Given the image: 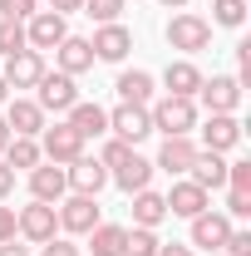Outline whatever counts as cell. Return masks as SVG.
Here are the masks:
<instances>
[{
  "instance_id": "cell-46",
  "label": "cell",
  "mask_w": 251,
  "mask_h": 256,
  "mask_svg": "<svg viewBox=\"0 0 251 256\" xmlns=\"http://www.w3.org/2000/svg\"><path fill=\"white\" fill-rule=\"evenodd\" d=\"M5 104H10V84L0 79V108H5Z\"/></svg>"
},
{
  "instance_id": "cell-27",
  "label": "cell",
  "mask_w": 251,
  "mask_h": 256,
  "mask_svg": "<svg viewBox=\"0 0 251 256\" xmlns=\"http://www.w3.org/2000/svg\"><path fill=\"white\" fill-rule=\"evenodd\" d=\"M124 236H128L124 222H98L89 232V252L94 256H124Z\"/></svg>"
},
{
  "instance_id": "cell-37",
  "label": "cell",
  "mask_w": 251,
  "mask_h": 256,
  "mask_svg": "<svg viewBox=\"0 0 251 256\" xmlns=\"http://www.w3.org/2000/svg\"><path fill=\"white\" fill-rule=\"evenodd\" d=\"M222 252H226V256H251V232H246V226H232V236H226Z\"/></svg>"
},
{
  "instance_id": "cell-26",
  "label": "cell",
  "mask_w": 251,
  "mask_h": 256,
  "mask_svg": "<svg viewBox=\"0 0 251 256\" xmlns=\"http://www.w3.org/2000/svg\"><path fill=\"white\" fill-rule=\"evenodd\" d=\"M168 222V202H162V192L153 188H143V192H133V226H162Z\"/></svg>"
},
{
  "instance_id": "cell-41",
  "label": "cell",
  "mask_w": 251,
  "mask_h": 256,
  "mask_svg": "<svg viewBox=\"0 0 251 256\" xmlns=\"http://www.w3.org/2000/svg\"><path fill=\"white\" fill-rule=\"evenodd\" d=\"M15 192V168H5V158H0V202Z\"/></svg>"
},
{
  "instance_id": "cell-4",
  "label": "cell",
  "mask_w": 251,
  "mask_h": 256,
  "mask_svg": "<svg viewBox=\"0 0 251 256\" xmlns=\"http://www.w3.org/2000/svg\"><path fill=\"white\" fill-rule=\"evenodd\" d=\"M15 222H20V242H30V246H44L50 236H60V212H54V202H25V207H15Z\"/></svg>"
},
{
  "instance_id": "cell-22",
  "label": "cell",
  "mask_w": 251,
  "mask_h": 256,
  "mask_svg": "<svg viewBox=\"0 0 251 256\" xmlns=\"http://www.w3.org/2000/svg\"><path fill=\"white\" fill-rule=\"evenodd\" d=\"M30 197H34V202H60V197H69V178H64L60 162H40V168H30Z\"/></svg>"
},
{
  "instance_id": "cell-16",
  "label": "cell",
  "mask_w": 251,
  "mask_h": 256,
  "mask_svg": "<svg viewBox=\"0 0 251 256\" xmlns=\"http://www.w3.org/2000/svg\"><path fill=\"white\" fill-rule=\"evenodd\" d=\"M94 64H98V60H94V50H89V40H84V34H64L60 44H54V69L69 74V79L89 74Z\"/></svg>"
},
{
  "instance_id": "cell-34",
  "label": "cell",
  "mask_w": 251,
  "mask_h": 256,
  "mask_svg": "<svg viewBox=\"0 0 251 256\" xmlns=\"http://www.w3.org/2000/svg\"><path fill=\"white\" fill-rule=\"evenodd\" d=\"M232 222H242V217H251V192H236V188H226V207H222Z\"/></svg>"
},
{
  "instance_id": "cell-5",
  "label": "cell",
  "mask_w": 251,
  "mask_h": 256,
  "mask_svg": "<svg viewBox=\"0 0 251 256\" xmlns=\"http://www.w3.org/2000/svg\"><path fill=\"white\" fill-rule=\"evenodd\" d=\"M34 104L44 108V114H69L74 104H79V84L60 74V69H44V79L34 84Z\"/></svg>"
},
{
  "instance_id": "cell-45",
  "label": "cell",
  "mask_w": 251,
  "mask_h": 256,
  "mask_svg": "<svg viewBox=\"0 0 251 256\" xmlns=\"http://www.w3.org/2000/svg\"><path fill=\"white\" fill-rule=\"evenodd\" d=\"M5 143H10V128H5V118H0V153H5Z\"/></svg>"
},
{
  "instance_id": "cell-30",
  "label": "cell",
  "mask_w": 251,
  "mask_h": 256,
  "mask_svg": "<svg viewBox=\"0 0 251 256\" xmlns=\"http://www.w3.org/2000/svg\"><path fill=\"white\" fill-rule=\"evenodd\" d=\"M20 50H30V40H25V20H0V54L10 60V54H20Z\"/></svg>"
},
{
  "instance_id": "cell-38",
  "label": "cell",
  "mask_w": 251,
  "mask_h": 256,
  "mask_svg": "<svg viewBox=\"0 0 251 256\" xmlns=\"http://www.w3.org/2000/svg\"><path fill=\"white\" fill-rule=\"evenodd\" d=\"M236 84H242V89L251 84V44H246V40L236 44Z\"/></svg>"
},
{
  "instance_id": "cell-44",
  "label": "cell",
  "mask_w": 251,
  "mask_h": 256,
  "mask_svg": "<svg viewBox=\"0 0 251 256\" xmlns=\"http://www.w3.org/2000/svg\"><path fill=\"white\" fill-rule=\"evenodd\" d=\"M162 10H188V0H158Z\"/></svg>"
},
{
  "instance_id": "cell-7",
  "label": "cell",
  "mask_w": 251,
  "mask_h": 256,
  "mask_svg": "<svg viewBox=\"0 0 251 256\" xmlns=\"http://www.w3.org/2000/svg\"><path fill=\"white\" fill-rule=\"evenodd\" d=\"M108 133L124 138L128 148H138L143 138H153V118L143 104H118V108H108Z\"/></svg>"
},
{
  "instance_id": "cell-17",
  "label": "cell",
  "mask_w": 251,
  "mask_h": 256,
  "mask_svg": "<svg viewBox=\"0 0 251 256\" xmlns=\"http://www.w3.org/2000/svg\"><path fill=\"white\" fill-rule=\"evenodd\" d=\"M192 158H197V138H192V133H182V138H162V148H158L153 168H158V172H168V178H188Z\"/></svg>"
},
{
  "instance_id": "cell-32",
  "label": "cell",
  "mask_w": 251,
  "mask_h": 256,
  "mask_svg": "<svg viewBox=\"0 0 251 256\" xmlns=\"http://www.w3.org/2000/svg\"><path fill=\"white\" fill-rule=\"evenodd\" d=\"M128 153H133V148H128L124 138H114V133H104V148H98L94 158H98V162H104V168H108V172H114V168H118V162H124V158H128Z\"/></svg>"
},
{
  "instance_id": "cell-13",
  "label": "cell",
  "mask_w": 251,
  "mask_h": 256,
  "mask_svg": "<svg viewBox=\"0 0 251 256\" xmlns=\"http://www.w3.org/2000/svg\"><path fill=\"white\" fill-rule=\"evenodd\" d=\"M89 50H94V60H104V64H124L128 60V50H133V30L128 25H98L94 34H89Z\"/></svg>"
},
{
  "instance_id": "cell-28",
  "label": "cell",
  "mask_w": 251,
  "mask_h": 256,
  "mask_svg": "<svg viewBox=\"0 0 251 256\" xmlns=\"http://www.w3.org/2000/svg\"><path fill=\"white\" fill-rule=\"evenodd\" d=\"M246 10H251V0H212V30H242L246 25Z\"/></svg>"
},
{
  "instance_id": "cell-11",
  "label": "cell",
  "mask_w": 251,
  "mask_h": 256,
  "mask_svg": "<svg viewBox=\"0 0 251 256\" xmlns=\"http://www.w3.org/2000/svg\"><path fill=\"white\" fill-rule=\"evenodd\" d=\"M202 108L207 114H236L242 108V84H236V74H212V79H202Z\"/></svg>"
},
{
  "instance_id": "cell-47",
  "label": "cell",
  "mask_w": 251,
  "mask_h": 256,
  "mask_svg": "<svg viewBox=\"0 0 251 256\" xmlns=\"http://www.w3.org/2000/svg\"><path fill=\"white\" fill-rule=\"evenodd\" d=\"M207 256H226V252H207Z\"/></svg>"
},
{
  "instance_id": "cell-3",
  "label": "cell",
  "mask_w": 251,
  "mask_h": 256,
  "mask_svg": "<svg viewBox=\"0 0 251 256\" xmlns=\"http://www.w3.org/2000/svg\"><path fill=\"white\" fill-rule=\"evenodd\" d=\"M54 212H60V232L64 236H89L98 222H104V207H98V197H84V192H69L54 202Z\"/></svg>"
},
{
  "instance_id": "cell-8",
  "label": "cell",
  "mask_w": 251,
  "mask_h": 256,
  "mask_svg": "<svg viewBox=\"0 0 251 256\" xmlns=\"http://www.w3.org/2000/svg\"><path fill=\"white\" fill-rule=\"evenodd\" d=\"M162 202H168V217H182V222H192L197 212H207V207H212V192L197 188L192 178H172V188L162 192Z\"/></svg>"
},
{
  "instance_id": "cell-14",
  "label": "cell",
  "mask_w": 251,
  "mask_h": 256,
  "mask_svg": "<svg viewBox=\"0 0 251 256\" xmlns=\"http://www.w3.org/2000/svg\"><path fill=\"white\" fill-rule=\"evenodd\" d=\"M64 178H69V192H84V197H98V192L108 188V168L94 153H79V158L64 168Z\"/></svg>"
},
{
  "instance_id": "cell-20",
  "label": "cell",
  "mask_w": 251,
  "mask_h": 256,
  "mask_svg": "<svg viewBox=\"0 0 251 256\" xmlns=\"http://www.w3.org/2000/svg\"><path fill=\"white\" fill-rule=\"evenodd\" d=\"M202 79H207V74H202L192 60L178 54V60H168V69H162V94H172V98H197Z\"/></svg>"
},
{
  "instance_id": "cell-42",
  "label": "cell",
  "mask_w": 251,
  "mask_h": 256,
  "mask_svg": "<svg viewBox=\"0 0 251 256\" xmlns=\"http://www.w3.org/2000/svg\"><path fill=\"white\" fill-rule=\"evenodd\" d=\"M158 256H197L188 246V242H162V246H158Z\"/></svg>"
},
{
  "instance_id": "cell-29",
  "label": "cell",
  "mask_w": 251,
  "mask_h": 256,
  "mask_svg": "<svg viewBox=\"0 0 251 256\" xmlns=\"http://www.w3.org/2000/svg\"><path fill=\"white\" fill-rule=\"evenodd\" d=\"M158 232L153 226H128V236H124V256H158Z\"/></svg>"
},
{
  "instance_id": "cell-21",
  "label": "cell",
  "mask_w": 251,
  "mask_h": 256,
  "mask_svg": "<svg viewBox=\"0 0 251 256\" xmlns=\"http://www.w3.org/2000/svg\"><path fill=\"white\" fill-rule=\"evenodd\" d=\"M64 124L89 143V138H104V133H108V108H104V104H89V98H79V104L64 114Z\"/></svg>"
},
{
  "instance_id": "cell-25",
  "label": "cell",
  "mask_w": 251,
  "mask_h": 256,
  "mask_svg": "<svg viewBox=\"0 0 251 256\" xmlns=\"http://www.w3.org/2000/svg\"><path fill=\"white\" fill-rule=\"evenodd\" d=\"M5 168H15V172H30V168H40L44 162V153H40V138H20V133H10V143H5Z\"/></svg>"
},
{
  "instance_id": "cell-31",
  "label": "cell",
  "mask_w": 251,
  "mask_h": 256,
  "mask_svg": "<svg viewBox=\"0 0 251 256\" xmlns=\"http://www.w3.org/2000/svg\"><path fill=\"white\" fill-rule=\"evenodd\" d=\"M124 10H128L124 0H84V15H89L94 25H114Z\"/></svg>"
},
{
  "instance_id": "cell-2",
  "label": "cell",
  "mask_w": 251,
  "mask_h": 256,
  "mask_svg": "<svg viewBox=\"0 0 251 256\" xmlns=\"http://www.w3.org/2000/svg\"><path fill=\"white\" fill-rule=\"evenodd\" d=\"M162 40H168V50H178L182 60H192V54H202V50L212 44V25H207V15H192V10H178V15L168 20Z\"/></svg>"
},
{
  "instance_id": "cell-23",
  "label": "cell",
  "mask_w": 251,
  "mask_h": 256,
  "mask_svg": "<svg viewBox=\"0 0 251 256\" xmlns=\"http://www.w3.org/2000/svg\"><path fill=\"white\" fill-rule=\"evenodd\" d=\"M114 89H118V104H153V89H158V79L148 74V69H118V79H114Z\"/></svg>"
},
{
  "instance_id": "cell-19",
  "label": "cell",
  "mask_w": 251,
  "mask_h": 256,
  "mask_svg": "<svg viewBox=\"0 0 251 256\" xmlns=\"http://www.w3.org/2000/svg\"><path fill=\"white\" fill-rule=\"evenodd\" d=\"M64 34H69V20L64 15H54V10H34L30 20H25V40H30V50H54Z\"/></svg>"
},
{
  "instance_id": "cell-18",
  "label": "cell",
  "mask_w": 251,
  "mask_h": 256,
  "mask_svg": "<svg viewBox=\"0 0 251 256\" xmlns=\"http://www.w3.org/2000/svg\"><path fill=\"white\" fill-rule=\"evenodd\" d=\"M153 172H158V168H153V158H143V153L133 148V153H128V158L118 162L114 172H108V182H114L118 192H128V197H133V192L153 188Z\"/></svg>"
},
{
  "instance_id": "cell-40",
  "label": "cell",
  "mask_w": 251,
  "mask_h": 256,
  "mask_svg": "<svg viewBox=\"0 0 251 256\" xmlns=\"http://www.w3.org/2000/svg\"><path fill=\"white\" fill-rule=\"evenodd\" d=\"M50 10L69 20V15H79V10H84V0H50Z\"/></svg>"
},
{
  "instance_id": "cell-39",
  "label": "cell",
  "mask_w": 251,
  "mask_h": 256,
  "mask_svg": "<svg viewBox=\"0 0 251 256\" xmlns=\"http://www.w3.org/2000/svg\"><path fill=\"white\" fill-rule=\"evenodd\" d=\"M20 236V222H15V207L0 202V242H15Z\"/></svg>"
},
{
  "instance_id": "cell-24",
  "label": "cell",
  "mask_w": 251,
  "mask_h": 256,
  "mask_svg": "<svg viewBox=\"0 0 251 256\" xmlns=\"http://www.w3.org/2000/svg\"><path fill=\"white\" fill-rule=\"evenodd\" d=\"M188 178L197 182V188H226V153H207V148H197V158H192Z\"/></svg>"
},
{
  "instance_id": "cell-10",
  "label": "cell",
  "mask_w": 251,
  "mask_h": 256,
  "mask_svg": "<svg viewBox=\"0 0 251 256\" xmlns=\"http://www.w3.org/2000/svg\"><path fill=\"white\" fill-rule=\"evenodd\" d=\"M40 153H44V162L69 168V162L84 153V138H79L69 124H44V133H40Z\"/></svg>"
},
{
  "instance_id": "cell-33",
  "label": "cell",
  "mask_w": 251,
  "mask_h": 256,
  "mask_svg": "<svg viewBox=\"0 0 251 256\" xmlns=\"http://www.w3.org/2000/svg\"><path fill=\"white\" fill-rule=\"evenodd\" d=\"M40 256H84V246H79V242H74V236H50V242H44V246H40Z\"/></svg>"
},
{
  "instance_id": "cell-1",
  "label": "cell",
  "mask_w": 251,
  "mask_h": 256,
  "mask_svg": "<svg viewBox=\"0 0 251 256\" xmlns=\"http://www.w3.org/2000/svg\"><path fill=\"white\" fill-rule=\"evenodd\" d=\"M148 118H153V133H162V138H182V133H192L202 124L197 118V98H172V94L153 98L148 104Z\"/></svg>"
},
{
  "instance_id": "cell-35",
  "label": "cell",
  "mask_w": 251,
  "mask_h": 256,
  "mask_svg": "<svg viewBox=\"0 0 251 256\" xmlns=\"http://www.w3.org/2000/svg\"><path fill=\"white\" fill-rule=\"evenodd\" d=\"M226 188H236V192H251V162H246V158L226 162Z\"/></svg>"
},
{
  "instance_id": "cell-12",
  "label": "cell",
  "mask_w": 251,
  "mask_h": 256,
  "mask_svg": "<svg viewBox=\"0 0 251 256\" xmlns=\"http://www.w3.org/2000/svg\"><path fill=\"white\" fill-rule=\"evenodd\" d=\"M5 128L10 133H20V138H40L44 133V124H50V114L34 104V98H20V94H10V104H5Z\"/></svg>"
},
{
  "instance_id": "cell-15",
  "label": "cell",
  "mask_w": 251,
  "mask_h": 256,
  "mask_svg": "<svg viewBox=\"0 0 251 256\" xmlns=\"http://www.w3.org/2000/svg\"><path fill=\"white\" fill-rule=\"evenodd\" d=\"M44 69H50V64H44L40 50H20V54H10V60H5V74H0V79H5V84H10V94H15V89H34V84L44 79Z\"/></svg>"
},
{
  "instance_id": "cell-9",
  "label": "cell",
  "mask_w": 251,
  "mask_h": 256,
  "mask_svg": "<svg viewBox=\"0 0 251 256\" xmlns=\"http://www.w3.org/2000/svg\"><path fill=\"white\" fill-rule=\"evenodd\" d=\"M192 133H202L197 148H207V153H232V148L242 143V118H236V114H207V124H197Z\"/></svg>"
},
{
  "instance_id": "cell-36",
  "label": "cell",
  "mask_w": 251,
  "mask_h": 256,
  "mask_svg": "<svg viewBox=\"0 0 251 256\" xmlns=\"http://www.w3.org/2000/svg\"><path fill=\"white\" fill-rule=\"evenodd\" d=\"M40 0H0V20H30Z\"/></svg>"
},
{
  "instance_id": "cell-6",
  "label": "cell",
  "mask_w": 251,
  "mask_h": 256,
  "mask_svg": "<svg viewBox=\"0 0 251 256\" xmlns=\"http://www.w3.org/2000/svg\"><path fill=\"white\" fill-rule=\"evenodd\" d=\"M226 236H232V217L217 212V207H207V212H197L188 222V246H202V252H222L226 246Z\"/></svg>"
},
{
  "instance_id": "cell-43",
  "label": "cell",
  "mask_w": 251,
  "mask_h": 256,
  "mask_svg": "<svg viewBox=\"0 0 251 256\" xmlns=\"http://www.w3.org/2000/svg\"><path fill=\"white\" fill-rule=\"evenodd\" d=\"M0 256H30V246L15 236V242H0Z\"/></svg>"
}]
</instances>
